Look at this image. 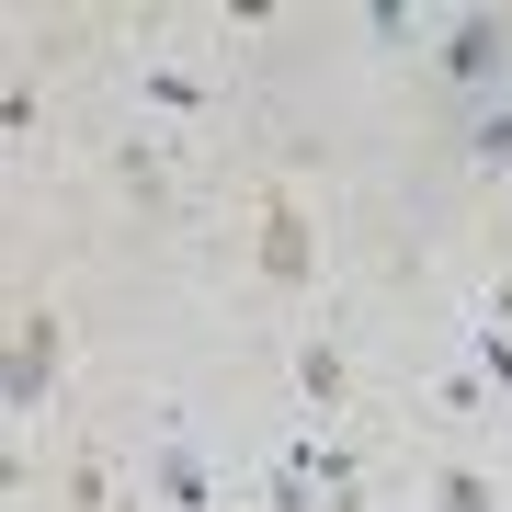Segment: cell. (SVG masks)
<instances>
[{
    "instance_id": "6da1fadb",
    "label": "cell",
    "mask_w": 512,
    "mask_h": 512,
    "mask_svg": "<svg viewBox=\"0 0 512 512\" xmlns=\"http://www.w3.org/2000/svg\"><path fill=\"white\" fill-rule=\"evenodd\" d=\"M501 69H512V23L501 12H467L456 35H444V80H456V92H490Z\"/></svg>"
},
{
    "instance_id": "7a4b0ae2",
    "label": "cell",
    "mask_w": 512,
    "mask_h": 512,
    "mask_svg": "<svg viewBox=\"0 0 512 512\" xmlns=\"http://www.w3.org/2000/svg\"><path fill=\"white\" fill-rule=\"evenodd\" d=\"M262 274L308 285V217H296V205H262Z\"/></svg>"
},
{
    "instance_id": "3957f363",
    "label": "cell",
    "mask_w": 512,
    "mask_h": 512,
    "mask_svg": "<svg viewBox=\"0 0 512 512\" xmlns=\"http://www.w3.org/2000/svg\"><path fill=\"white\" fill-rule=\"evenodd\" d=\"M57 376V319H23V353H12V410H35Z\"/></svg>"
},
{
    "instance_id": "277c9868",
    "label": "cell",
    "mask_w": 512,
    "mask_h": 512,
    "mask_svg": "<svg viewBox=\"0 0 512 512\" xmlns=\"http://www.w3.org/2000/svg\"><path fill=\"white\" fill-rule=\"evenodd\" d=\"M296 387H308L319 410H342V387H353V376H342V353H330V342H308V353H296Z\"/></svg>"
},
{
    "instance_id": "5b68a950",
    "label": "cell",
    "mask_w": 512,
    "mask_h": 512,
    "mask_svg": "<svg viewBox=\"0 0 512 512\" xmlns=\"http://www.w3.org/2000/svg\"><path fill=\"white\" fill-rule=\"evenodd\" d=\"M160 490H171V512H205V467L183 456V444H160Z\"/></svg>"
},
{
    "instance_id": "8992f818",
    "label": "cell",
    "mask_w": 512,
    "mask_h": 512,
    "mask_svg": "<svg viewBox=\"0 0 512 512\" xmlns=\"http://www.w3.org/2000/svg\"><path fill=\"white\" fill-rule=\"evenodd\" d=\"M433 512H490V478H478V467H444L433 478Z\"/></svg>"
},
{
    "instance_id": "52a82bcc",
    "label": "cell",
    "mask_w": 512,
    "mask_h": 512,
    "mask_svg": "<svg viewBox=\"0 0 512 512\" xmlns=\"http://www.w3.org/2000/svg\"><path fill=\"white\" fill-rule=\"evenodd\" d=\"M467 148H478V171H512V114H478Z\"/></svg>"
},
{
    "instance_id": "ba28073f",
    "label": "cell",
    "mask_w": 512,
    "mask_h": 512,
    "mask_svg": "<svg viewBox=\"0 0 512 512\" xmlns=\"http://www.w3.org/2000/svg\"><path fill=\"white\" fill-rule=\"evenodd\" d=\"M501 330H512V274H501Z\"/></svg>"
}]
</instances>
